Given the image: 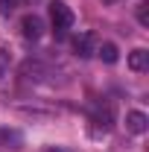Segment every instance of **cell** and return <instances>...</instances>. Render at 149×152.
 I'll return each instance as SVG.
<instances>
[{
    "label": "cell",
    "instance_id": "6da1fadb",
    "mask_svg": "<svg viewBox=\"0 0 149 152\" xmlns=\"http://www.w3.org/2000/svg\"><path fill=\"white\" fill-rule=\"evenodd\" d=\"M50 20H53L56 29H70V26H73V12H70V6H67L64 0H53V3H50Z\"/></svg>",
    "mask_w": 149,
    "mask_h": 152
},
{
    "label": "cell",
    "instance_id": "7a4b0ae2",
    "mask_svg": "<svg viewBox=\"0 0 149 152\" xmlns=\"http://www.w3.org/2000/svg\"><path fill=\"white\" fill-rule=\"evenodd\" d=\"M20 35L29 38V41L41 38L44 35V20L38 18V15H23V18H20Z\"/></svg>",
    "mask_w": 149,
    "mask_h": 152
},
{
    "label": "cell",
    "instance_id": "3957f363",
    "mask_svg": "<svg viewBox=\"0 0 149 152\" xmlns=\"http://www.w3.org/2000/svg\"><path fill=\"white\" fill-rule=\"evenodd\" d=\"M93 123H96L99 129H111V126H114V105H111V102L96 105V111H93Z\"/></svg>",
    "mask_w": 149,
    "mask_h": 152
},
{
    "label": "cell",
    "instance_id": "277c9868",
    "mask_svg": "<svg viewBox=\"0 0 149 152\" xmlns=\"http://www.w3.org/2000/svg\"><path fill=\"white\" fill-rule=\"evenodd\" d=\"M93 44H96V38H93L91 32H82V35H76V38H73V50H76V56H82V58L93 56Z\"/></svg>",
    "mask_w": 149,
    "mask_h": 152
},
{
    "label": "cell",
    "instance_id": "5b68a950",
    "mask_svg": "<svg viewBox=\"0 0 149 152\" xmlns=\"http://www.w3.org/2000/svg\"><path fill=\"white\" fill-rule=\"evenodd\" d=\"M146 126H149V117L143 111H129V114H126V129H129V132L143 134V132H146Z\"/></svg>",
    "mask_w": 149,
    "mask_h": 152
},
{
    "label": "cell",
    "instance_id": "8992f818",
    "mask_svg": "<svg viewBox=\"0 0 149 152\" xmlns=\"http://www.w3.org/2000/svg\"><path fill=\"white\" fill-rule=\"evenodd\" d=\"M129 67L134 70V73H143L149 67V53L146 50H131L129 53Z\"/></svg>",
    "mask_w": 149,
    "mask_h": 152
},
{
    "label": "cell",
    "instance_id": "52a82bcc",
    "mask_svg": "<svg viewBox=\"0 0 149 152\" xmlns=\"http://www.w3.org/2000/svg\"><path fill=\"white\" fill-rule=\"evenodd\" d=\"M99 56H102V61H108V64H114V61H117V47H114L111 41H105V44L99 47Z\"/></svg>",
    "mask_w": 149,
    "mask_h": 152
},
{
    "label": "cell",
    "instance_id": "ba28073f",
    "mask_svg": "<svg viewBox=\"0 0 149 152\" xmlns=\"http://www.w3.org/2000/svg\"><path fill=\"white\" fill-rule=\"evenodd\" d=\"M137 20H140V26H149V3H137Z\"/></svg>",
    "mask_w": 149,
    "mask_h": 152
},
{
    "label": "cell",
    "instance_id": "9c48e42d",
    "mask_svg": "<svg viewBox=\"0 0 149 152\" xmlns=\"http://www.w3.org/2000/svg\"><path fill=\"white\" fill-rule=\"evenodd\" d=\"M15 9V0H0V15H9Z\"/></svg>",
    "mask_w": 149,
    "mask_h": 152
},
{
    "label": "cell",
    "instance_id": "30bf717a",
    "mask_svg": "<svg viewBox=\"0 0 149 152\" xmlns=\"http://www.w3.org/2000/svg\"><path fill=\"white\" fill-rule=\"evenodd\" d=\"M6 64H9V56H6V50H0V76L6 73Z\"/></svg>",
    "mask_w": 149,
    "mask_h": 152
},
{
    "label": "cell",
    "instance_id": "8fae6325",
    "mask_svg": "<svg viewBox=\"0 0 149 152\" xmlns=\"http://www.w3.org/2000/svg\"><path fill=\"white\" fill-rule=\"evenodd\" d=\"M47 152H67V149H58V146H50Z\"/></svg>",
    "mask_w": 149,
    "mask_h": 152
}]
</instances>
